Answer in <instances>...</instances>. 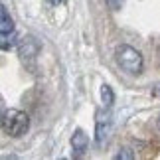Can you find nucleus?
Masks as SVG:
<instances>
[{
  "mask_svg": "<svg viewBox=\"0 0 160 160\" xmlns=\"http://www.w3.org/2000/svg\"><path fill=\"white\" fill-rule=\"evenodd\" d=\"M14 44H16L14 30H12V32H6V34H0V48H2V50H10Z\"/></svg>",
  "mask_w": 160,
  "mask_h": 160,
  "instance_id": "nucleus-8",
  "label": "nucleus"
},
{
  "mask_svg": "<svg viewBox=\"0 0 160 160\" xmlns=\"http://www.w3.org/2000/svg\"><path fill=\"white\" fill-rule=\"evenodd\" d=\"M71 146H73V150H75V154H83V152L87 150L89 138H87V134H85L81 128H77V131L73 132V137H71Z\"/></svg>",
  "mask_w": 160,
  "mask_h": 160,
  "instance_id": "nucleus-5",
  "label": "nucleus"
},
{
  "mask_svg": "<svg viewBox=\"0 0 160 160\" xmlns=\"http://www.w3.org/2000/svg\"><path fill=\"white\" fill-rule=\"evenodd\" d=\"M14 30V20L10 18L8 10L0 4V34H6V32H12Z\"/></svg>",
  "mask_w": 160,
  "mask_h": 160,
  "instance_id": "nucleus-6",
  "label": "nucleus"
},
{
  "mask_svg": "<svg viewBox=\"0 0 160 160\" xmlns=\"http://www.w3.org/2000/svg\"><path fill=\"white\" fill-rule=\"evenodd\" d=\"M117 63L121 65L122 71L131 73V75H138L142 71V55L132 46L122 44L117 48Z\"/></svg>",
  "mask_w": 160,
  "mask_h": 160,
  "instance_id": "nucleus-2",
  "label": "nucleus"
},
{
  "mask_svg": "<svg viewBox=\"0 0 160 160\" xmlns=\"http://www.w3.org/2000/svg\"><path fill=\"white\" fill-rule=\"evenodd\" d=\"M158 131H160V119H158Z\"/></svg>",
  "mask_w": 160,
  "mask_h": 160,
  "instance_id": "nucleus-11",
  "label": "nucleus"
},
{
  "mask_svg": "<svg viewBox=\"0 0 160 160\" xmlns=\"http://www.w3.org/2000/svg\"><path fill=\"white\" fill-rule=\"evenodd\" d=\"M115 158H117V160H131V158H134V152H132L131 148H122Z\"/></svg>",
  "mask_w": 160,
  "mask_h": 160,
  "instance_id": "nucleus-9",
  "label": "nucleus"
},
{
  "mask_svg": "<svg viewBox=\"0 0 160 160\" xmlns=\"http://www.w3.org/2000/svg\"><path fill=\"white\" fill-rule=\"evenodd\" d=\"M109 134H111V113H109V109H107L105 115H103L101 111L97 113V128H95L97 144H103L109 138Z\"/></svg>",
  "mask_w": 160,
  "mask_h": 160,
  "instance_id": "nucleus-4",
  "label": "nucleus"
},
{
  "mask_svg": "<svg viewBox=\"0 0 160 160\" xmlns=\"http://www.w3.org/2000/svg\"><path fill=\"white\" fill-rule=\"evenodd\" d=\"M46 2H48V4H52V6H58L61 0H46Z\"/></svg>",
  "mask_w": 160,
  "mask_h": 160,
  "instance_id": "nucleus-10",
  "label": "nucleus"
},
{
  "mask_svg": "<svg viewBox=\"0 0 160 160\" xmlns=\"http://www.w3.org/2000/svg\"><path fill=\"white\" fill-rule=\"evenodd\" d=\"M0 125H2L6 134H10V137H22L30 128V117L24 111L10 109L0 117Z\"/></svg>",
  "mask_w": 160,
  "mask_h": 160,
  "instance_id": "nucleus-1",
  "label": "nucleus"
},
{
  "mask_svg": "<svg viewBox=\"0 0 160 160\" xmlns=\"http://www.w3.org/2000/svg\"><path fill=\"white\" fill-rule=\"evenodd\" d=\"M18 53H20V59L24 61V65L34 67L36 58H38V53H40V44H38V42H36L34 38H30V36H28V38H24V40H22Z\"/></svg>",
  "mask_w": 160,
  "mask_h": 160,
  "instance_id": "nucleus-3",
  "label": "nucleus"
},
{
  "mask_svg": "<svg viewBox=\"0 0 160 160\" xmlns=\"http://www.w3.org/2000/svg\"><path fill=\"white\" fill-rule=\"evenodd\" d=\"M101 99H103V105H105L107 109L113 107V103H115V93H113V89H111L109 85H101Z\"/></svg>",
  "mask_w": 160,
  "mask_h": 160,
  "instance_id": "nucleus-7",
  "label": "nucleus"
}]
</instances>
